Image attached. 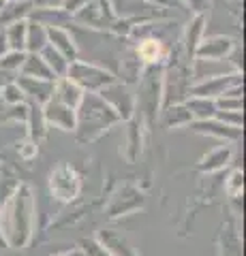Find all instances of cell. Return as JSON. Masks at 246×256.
Returning <instances> with one entry per match:
<instances>
[{
  "label": "cell",
  "mask_w": 246,
  "mask_h": 256,
  "mask_svg": "<svg viewBox=\"0 0 246 256\" xmlns=\"http://www.w3.org/2000/svg\"><path fill=\"white\" fill-rule=\"evenodd\" d=\"M69 75H73L71 77L73 82L88 86L90 90H94V88H99L103 84H109V75L101 73V70L92 66H73V68H69Z\"/></svg>",
  "instance_id": "1"
},
{
  "label": "cell",
  "mask_w": 246,
  "mask_h": 256,
  "mask_svg": "<svg viewBox=\"0 0 246 256\" xmlns=\"http://www.w3.org/2000/svg\"><path fill=\"white\" fill-rule=\"evenodd\" d=\"M58 92H62V94L58 96V98H60V102H65L67 107L77 105L79 98H82V96H79V90H77V88H75L73 84H71V79H69V82H65V84H60Z\"/></svg>",
  "instance_id": "2"
},
{
  "label": "cell",
  "mask_w": 246,
  "mask_h": 256,
  "mask_svg": "<svg viewBox=\"0 0 246 256\" xmlns=\"http://www.w3.org/2000/svg\"><path fill=\"white\" fill-rule=\"evenodd\" d=\"M24 41H26V24L24 22H15L11 30H9V43L15 52L20 50V47H24Z\"/></svg>",
  "instance_id": "3"
},
{
  "label": "cell",
  "mask_w": 246,
  "mask_h": 256,
  "mask_svg": "<svg viewBox=\"0 0 246 256\" xmlns=\"http://www.w3.org/2000/svg\"><path fill=\"white\" fill-rule=\"evenodd\" d=\"M26 73H33L37 75L39 73V79H50V66L43 62V60H39L35 58V56H30V58L26 60Z\"/></svg>",
  "instance_id": "4"
},
{
  "label": "cell",
  "mask_w": 246,
  "mask_h": 256,
  "mask_svg": "<svg viewBox=\"0 0 246 256\" xmlns=\"http://www.w3.org/2000/svg\"><path fill=\"white\" fill-rule=\"evenodd\" d=\"M45 58H47V64L54 68V73H65V70L69 68L67 66L69 60H65L56 50H52V47H47V50H45Z\"/></svg>",
  "instance_id": "5"
},
{
  "label": "cell",
  "mask_w": 246,
  "mask_h": 256,
  "mask_svg": "<svg viewBox=\"0 0 246 256\" xmlns=\"http://www.w3.org/2000/svg\"><path fill=\"white\" fill-rule=\"evenodd\" d=\"M158 43L156 41H146L144 45L139 47V54H141V58L144 60H148V62H152V60H156V56H158Z\"/></svg>",
  "instance_id": "6"
},
{
  "label": "cell",
  "mask_w": 246,
  "mask_h": 256,
  "mask_svg": "<svg viewBox=\"0 0 246 256\" xmlns=\"http://www.w3.org/2000/svg\"><path fill=\"white\" fill-rule=\"evenodd\" d=\"M24 62V54H20V52H13V54H9L5 60H0V68H15V66H20V64Z\"/></svg>",
  "instance_id": "7"
},
{
  "label": "cell",
  "mask_w": 246,
  "mask_h": 256,
  "mask_svg": "<svg viewBox=\"0 0 246 256\" xmlns=\"http://www.w3.org/2000/svg\"><path fill=\"white\" fill-rule=\"evenodd\" d=\"M7 94H9V100H20L22 98V92L18 90V88H13V86L7 88Z\"/></svg>",
  "instance_id": "8"
},
{
  "label": "cell",
  "mask_w": 246,
  "mask_h": 256,
  "mask_svg": "<svg viewBox=\"0 0 246 256\" xmlns=\"http://www.w3.org/2000/svg\"><path fill=\"white\" fill-rule=\"evenodd\" d=\"M88 256H107L105 252H103L101 250V248L99 246H94V248H90V252H88Z\"/></svg>",
  "instance_id": "9"
},
{
  "label": "cell",
  "mask_w": 246,
  "mask_h": 256,
  "mask_svg": "<svg viewBox=\"0 0 246 256\" xmlns=\"http://www.w3.org/2000/svg\"><path fill=\"white\" fill-rule=\"evenodd\" d=\"M69 256H71V254H69ZM73 256H82V254H73Z\"/></svg>",
  "instance_id": "10"
}]
</instances>
